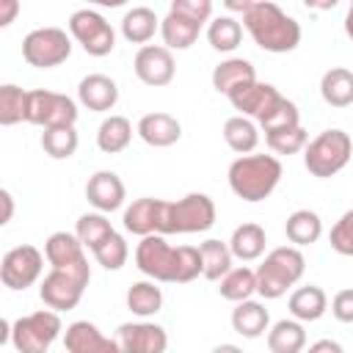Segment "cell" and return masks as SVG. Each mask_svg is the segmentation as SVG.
I'll return each mask as SVG.
<instances>
[{"label":"cell","mask_w":353,"mask_h":353,"mask_svg":"<svg viewBox=\"0 0 353 353\" xmlns=\"http://www.w3.org/2000/svg\"><path fill=\"white\" fill-rule=\"evenodd\" d=\"M135 265L152 281L188 284L204 276V259L196 245H168L163 234L141 237L135 248Z\"/></svg>","instance_id":"obj_1"},{"label":"cell","mask_w":353,"mask_h":353,"mask_svg":"<svg viewBox=\"0 0 353 353\" xmlns=\"http://www.w3.org/2000/svg\"><path fill=\"white\" fill-rule=\"evenodd\" d=\"M243 28L265 52H292L301 44V25L270 0H248Z\"/></svg>","instance_id":"obj_2"},{"label":"cell","mask_w":353,"mask_h":353,"mask_svg":"<svg viewBox=\"0 0 353 353\" xmlns=\"http://www.w3.org/2000/svg\"><path fill=\"white\" fill-rule=\"evenodd\" d=\"M215 223V201L207 193H188L176 201L157 199L154 234H193L207 232Z\"/></svg>","instance_id":"obj_3"},{"label":"cell","mask_w":353,"mask_h":353,"mask_svg":"<svg viewBox=\"0 0 353 353\" xmlns=\"http://www.w3.org/2000/svg\"><path fill=\"white\" fill-rule=\"evenodd\" d=\"M281 163L273 154H243L229 165V188L243 201H265L281 182Z\"/></svg>","instance_id":"obj_4"},{"label":"cell","mask_w":353,"mask_h":353,"mask_svg":"<svg viewBox=\"0 0 353 353\" xmlns=\"http://www.w3.org/2000/svg\"><path fill=\"white\" fill-rule=\"evenodd\" d=\"M306 270V259L295 245H279L273 248L265 262L256 268V292L265 301L281 298L295 281H301Z\"/></svg>","instance_id":"obj_5"},{"label":"cell","mask_w":353,"mask_h":353,"mask_svg":"<svg viewBox=\"0 0 353 353\" xmlns=\"http://www.w3.org/2000/svg\"><path fill=\"white\" fill-rule=\"evenodd\" d=\"M353 154V138L345 130H325L320 132L314 141L306 143L303 149V165L312 176L317 179H328L334 174H339Z\"/></svg>","instance_id":"obj_6"},{"label":"cell","mask_w":353,"mask_h":353,"mask_svg":"<svg viewBox=\"0 0 353 353\" xmlns=\"http://www.w3.org/2000/svg\"><path fill=\"white\" fill-rule=\"evenodd\" d=\"M88 281H91V265L52 268L44 276L41 287H39V298L52 312H69V309H74L80 303Z\"/></svg>","instance_id":"obj_7"},{"label":"cell","mask_w":353,"mask_h":353,"mask_svg":"<svg viewBox=\"0 0 353 353\" xmlns=\"http://www.w3.org/2000/svg\"><path fill=\"white\" fill-rule=\"evenodd\" d=\"M61 331L63 325H61L58 312L39 309L11 323V345L19 353H47L52 342L61 336Z\"/></svg>","instance_id":"obj_8"},{"label":"cell","mask_w":353,"mask_h":353,"mask_svg":"<svg viewBox=\"0 0 353 353\" xmlns=\"http://www.w3.org/2000/svg\"><path fill=\"white\" fill-rule=\"evenodd\" d=\"M72 55V39L61 28H36L22 39V58L36 69L61 66Z\"/></svg>","instance_id":"obj_9"},{"label":"cell","mask_w":353,"mask_h":353,"mask_svg":"<svg viewBox=\"0 0 353 353\" xmlns=\"http://www.w3.org/2000/svg\"><path fill=\"white\" fill-rule=\"evenodd\" d=\"M25 121L39 124L44 130H52V127H74V121H77V105L66 94L36 88V91H28V116H25Z\"/></svg>","instance_id":"obj_10"},{"label":"cell","mask_w":353,"mask_h":353,"mask_svg":"<svg viewBox=\"0 0 353 353\" xmlns=\"http://www.w3.org/2000/svg\"><path fill=\"white\" fill-rule=\"evenodd\" d=\"M69 33L94 58H105L116 47V33L110 22L99 11H91V8H80L69 17Z\"/></svg>","instance_id":"obj_11"},{"label":"cell","mask_w":353,"mask_h":353,"mask_svg":"<svg viewBox=\"0 0 353 353\" xmlns=\"http://www.w3.org/2000/svg\"><path fill=\"white\" fill-rule=\"evenodd\" d=\"M44 254L36 245H17L11 251L3 254L0 262V281L8 290H28L39 281L41 270H44Z\"/></svg>","instance_id":"obj_12"},{"label":"cell","mask_w":353,"mask_h":353,"mask_svg":"<svg viewBox=\"0 0 353 353\" xmlns=\"http://www.w3.org/2000/svg\"><path fill=\"white\" fill-rule=\"evenodd\" d=\"M132 69L138 74L141 83L146 85H154V88H163L174 80L176 74V63H174V55L168 47H160V44H146L135 52V61H132Z\"/></svg>","instance_id":"obj_13"},{"label":"cell","mask_w":353,"mask_h":353,"mask_svg":"<svg viewBox=\"0 0 353 353\" xmlns=\"http://www.w3.org/2000/svg\"><path fill=\"white\" fill-rule=\"evenodd\" d=\"M116 342L121 353H165L168 334L157 323H121L116 328Z\"/></svg>","instance_id":"obj_14"},{"label":"cell","mask_w":353,"mask_h":353,"mask_svg":"<svg viewBox=\"0 0 353 353\" xmlns=\"http://www.w3.org/2000/svg\"><path fill=\"white\" fill-rule=\"evenodd\" d=\"M66 353H121L116 336H105L94 323L77 320L63 331Z\"/></svg>","instance_id":"obj_15"},{"label":"cell","mask_w":353,"mask_h":353,"mask_svg":"<svg viewBox=\"0 0 353 353\" xmlns=\"http://www.w3.org/2000/svg\"><path fill=\"white\" fill-rule=\"evenodd\" d=\"M85 199H88L91 207H97V212H113L124 204L127 190H124V182L119 179V174L97 171L85 182Z\"/></svg>","instance_id":"obj_16"},{"label":"cell","mask_w":353,"mask_h":353,"mask_svg":"<svg viewBox=\"0 0 353 353\" xmlns=\"http://www.w3.org/2000/svg\"><path fill=\"white\" fill-rule=\"evenodd\" d=\"M279 97H281V94H279L276 85L254 80V83H245V85L234 88V91L229 94V102L234 105V110H240V116H245V119H248V116H251V119H259Z\"/></svg>","instance_id":"obj_17"},{"label":"cell","mask_w":353,"mask_h":353,"mask_svg":"<svg viewBox=\"0 0 353 353\" xmlns=\"http://www.w3.org/2000/svg\"><path fill=\"white\" fill-rule=\"evenodd\" d=\"M77 99H80L83 108H88L94 113H105V110H113V105L119 102V85L108 74L94 72V74H88V77L80 80Z\"/></svg>","instance_id":"obj_18"},{"label":"cell","mask_w":353,"mask_h":353,"mask_svg":"<svg viewBox=\"0 0 353 353\" xmlns=\"http://www.w3.org/2000/svg\"><path fill=\"white\" fill-rule=\"evenodd\" d=\"M138 135H141L143 143H149V146H154V149H165V146H174V143L182 138V127H179V121H176L171 113L154 110V113L141 116V121H138Z\"/></svg>","instance_id":"obj_19"},{"label":"cell","mask_w":353,"mask_h":353,"mask_svg":"<svg viewBox=\"0 0 353 353\" xmlns=\"http://www.w3.org/2000/svg\"><path fill=\"white\" fill-rule=\"evenodd\" d=\"M44 256L52 268H80L88 265L85 245L77 240V234L69 232H52L44 243Z\"/></svg>","instance_id":"obj_20"},{"label":"cell","mask_w":353,"mask_h":353,"mask_svg":"<svg viewBox=\"0 0 353 353\" xmlns=\"http://www.w3.org/2000/svg\"><path fill=\"white\" fill-rule=\"evenodd\" d=\"M254 80H256V69L245 58H226L212 69V88L218 94H226V97L234 88H240L245 83H254Z\"/></svg>","instance_id":"obj_21"},{"label":"cell","mask_w":353,"mask_h":353,"mask_svg":"<svg viewBox=\"0 0 353 353\" xmlns=\"http://www.w3.org/2000/svg\"><path fill=\"white\" fill-rule=\"evenodd\" d=\"M290 314L298 320V323H314L325 314L328 309V295L323 292V287L317 284H306V287H298L292 295H290Z\"/></svg>","instance_id":"obj_22"},{"label":"cell","mask_w":353,"mask_h":353,"mask_svg":"<svg viewBox=\"0 0 353 353\" xmlns=\"http://www.w3.org/2000/svg\"><path fill=\"white\" fill-rule=\"evenodd\" d=\"M270 325V314L265 309V303L259 301H243L232 309V328L234 334L245 336V339H256L268 331Z\"/></svg>","instance_id":"obj_23"},{"label":"cell","mask_w":353,"mask_h":353,"mask_svg":"<svg viewBox=\"0 0 353 353\" xmlns=\"http://www.w3.org/2000/svg\"><path fill=\"white\" fill-rule=\"evenodd\" d=\"M199 33H201V25L182 14L168 11L165 19H160V36L165 41L163 47H168V50H188L190 44H196Z\"/></svg>","instance_id":"obj_24"},{"label":"cell","mask_w":353,"mask_h":353,"mask_svg":"<svg viewBox=\"0 0 353 353\" xmlns=\"http://www.w3.org/2000/svg\"><path fill=\"white\" fill-rule=\"evenodd\" d=\"M265 229L259 223H240L232 237H229V248H232V256L240 259V262H254L265 254Z\"/></svg>","instance_id":"obj_25"},{"label":"cell","mask_w":353,"mask_h":353,"mask_svg":"<svg viewBox=\"0 0 353 353\" xmlns=\"http://www.w3.org/2000/svg\"><path fill=\"white\" fill-rule=\"evenodd\" d=\"M320 97L331 108L353 105V72L345 66H334L320 77Z\"/></svg>","instance_id":"obj_26"},{"label":"cell","mask_w":353,"mask_h":353,"mask_svg":"<svg viewBox=\"0 0 353 353\" xmlns=\"http://www.w3.org/2000/svg\"><path fill=\"white\" fill-rule=\"evenodd\" d=\"M157 28H160V19L146 6H135L121 17V36L127 41H132V44H143L146 47V41L157 33Z\"/></svg>","instance_id":"obj_27"},{"label":"cell","mask_w":353,"mask_h":353,"mask_svg":"<svg viewBox=\"0 0 353 353\" xmlns=\"http://www.w3.org/2000/svg\"><path fill=\"white\" fill-rule=\"evenodd\" d=\"M284 234L295 248L298 245H312L323 234V221L314 210H295L284 223Z\"/></svg>","instance_id":"obj_28"},{"label":"cell","mask_w":353,"mask_h":353,"mask_svg":"<svg viewBox=\"0 0 353 353\" xmlns=\"http://www.w3.org/2000/svg\"><path fill=\"white\" fill-rule=\"evenodd\" d=\"M268 347L270 353H303L306 347V331L298 320H279L268 331Z\"/></svg>","instance_id":"obj_29"},{"label":"cell","mask_w":353,"mask_h":353,"mask_svg":"<svg viewBox=\"0 0 353 353\" xmlns=\"http://www.w3.org/2000/svg\"><path fill=\"white\" fill-rule=\"evenodd\" d=\"M132 141V124L124 116H108L97 130V146L105 154H119Z\"/></svg>","instance_id":"obj_30"},{"label":"cell","mask_w":353,"mask_h":353,"mask_svg":"<svg viewBox=\"0 0 353 353\" xmlns=\"http://www.w3.org/2000/svg\"><path fill=\"white\" fill-rule=\"evenodd\" d=\"M223 138H226L229 149L243 157V154H251V152L256 149V143H259V130H256V124H254L251 119H245V116H232V119H226V124H223Z\"/></svg>","instance_id":"obj_31"},{"label":"cell","mask_w":353,"mask_h":353,"mask_svg":"<svg viewBox=\"0 0 353 353\" xmlns=\"http://www.w3.org/2000/svg\"><path fill=\"white\" fill-rule=\"evenodd\" d=\"M221 298L232 301V303H243V301H251V295L256 292V270L251 268H232L223 279H221V287H218Z\"/></svg>","instance_id":"obj_32"},{"label":"cell","mask_w":353,"mask_h":353,"mask_svg":"<svg viewBox=\"0 0 353 353\" xmlns=\"http://www.w3.org/2000/svg\"><path fill=\"white\" fill-rule=\"evenodd\" d=\"M201 259H204V279L207 281H221L232 270V248L223 240H204L199 245Z\"/></svg>","instance_id":"obj_33"},{"label":"cell","mask_w":353,"mask_h":353,"mask_svg":"<svg viewBox=\"0 0 353 353\" xmlns=\"http://www.w3.org/2000/svg\"><path fill=\"white\" fill-rule=\"evenodd\" d=\"M207 41L218 52H232L243 41V25L229 14L226 17H215L210 22V28H207Z\"/></svg>","instance_id":"obj_34"},{"label":"cell","mask_w":353,"mask_h":353,"mask_svg":"<svg viewBox=\"0 0 353 353\" xmlns=\"http://www.w3.org/2000/svg\"><path fill=\"white\" fill-rule=\"evenodd\" d=\"M163 306V292L154 281H135L127 290V309L138 317H152Z\"/></svg>","instance_id":"obj_35"},{"label":"cell","mask_w":353,"mask_h":353,"mask_svg":"<svg viewBox=\"0 0 353 353\" xmlns=\"http://www.w3.org/2000/svg\"><path fill=\"white\" fill-rule=\"evenodd\" d=\"M259 127L268 132H279V130H292V127H301V113L295 108V102H290L287 97H279L259 119Z\"/></svg>","instance_id":"obj_36"},{"label":"cell","mask_w":353,"mask_h":353,"mask_svg":"<svg viewBox=\"0 0 353 353\" xmlns=\"http://www.w3.org/2000/svg\"><path fill=\"white\" fill-rule=\"evenodd\" d=\"M154 207H157V199L152 196H143V199H135L127 210H124V229L138 234V237H149L154 234Z\"/></svg>","instance_id":"obj_37"},{"label":"cell","mask_w":353,"mask_h":353,"mask_svg":"<svg viewBox=\"0 0 353 353\" xmlns=\"http://www.w3.org/2000/svg\"><path fill=\"white\" fill-rule=\"evenodd\" d=\"M116 229L110 226V221L105 218V212H85L77 218V226H74V234L77 240L85 245V248H99Z\"/></svg>","instance_id":"obj_38"},{"label":"cell","mask_w":353,"mask_h":353,"mask_svg":"<svg viewBox=\"0 0 353 353\" xmlns=\"http://www.w3.org/2000/svg\"><path fill=\"white\" fill-rule=\"evenodd\" d=\"M25 116H28V91H22L14 83L0 85V124L14 127L25 121Z\"/></svg>","instance_id":"obj_39"},{"label":"cell","mask_w":353,"mask_h":353,"mask_svg":"<svg viewBox=\"0 0 353 353\" xmlns=\"http://www.w3.org/2000/svg\"><path fill=\"white\" fill-rule=\"evenodd\" d=\"M77 132L74 127H52L41 132V149L52 157V160H69L77 152Z\"/></svg>","instance_id":"obj_40"},{"label":"cell","mask_w":353,"mask_h":353,"mask_svg":"<svg viewBox=\"0 0 353 353\" xmlns=\"http://www.w3.org/2000/svg\"><path fill=\"white\" fill-rule=\"evenodd\" d=\"M127 256H130V248H127V240H124L119 232H113L99 248H94V259H97L105 270H119V268H124Z\"/></svg>","instance_id":"obj_41"},{"label":"cell","mask_w":353,"mask_h":353,"mask_svg":"<svg viewBox=\"0 0 353 353\" xmlns=\"http://www.w3.org/2000/svg\"><path fill=\"white\" fill-rule=\"evenodd\" d=\"M268 146L276 152V154H298L301 149H306L309 143V135L303 127H292V130H279V132H268L265 135Z\"/></svg>","instance_id":"obj_42"},{"label":"cell","mask_w":353,"mask_h":353,"mask_svg":"<svg viewBox=\"0 0 353 353\" xmlns=\"http://www.w3.org/2000/svg\"><path fill=\"white\" fill-rule=\"evenodd\" d=\"M331 248L342 256H353V210L342 212V218L331 226Z\"/></svg>","instance_id":"obj_43"},{"label":"cell","mask_w":353,"mask_h":353,"mask_svg":"<svg viewBox=\"0 0 353 353\" xmlns=\"http://www.w3.org/2000/svg\"><path fill=\"white\" fill-rule=\"evenodd\" d=\"M168 11L182 14V17L193 19V22H199V25H204L210 19V14H212V3L210 0H174L168 6Z\"/></svg>","instance_id":"obj_44"},{"label":"cell","mask_w":353,"mask_h":353,"mask_svg":"<svg viewBox=\"0 0 353 353\" xmlns=\"http://www.w3.org/2000/svg\"><path fill=\"white\" fill-rule=\"evenodd\" d=\"M331 314L339 323H353V290H339L331 301Z\"/></svg>","instance_id":"obj_45"},{"label":"cell","mask_w":353,"mask_h":353,"mask_svg":"<svg viewBox=\"0 0 353 353\" xmlns=\"http://www.w3.org/2000/svg\"><path fill=\"white\" fill-rule=\"evenodd\" d=\"M17 11H19L17 0H3L0 3V28H8L14 22V17H17Z\"/></svg>","instance_id":"obj_46"},{"label":"cell","mask_w":353,"mask_h":353,"mask_svg":"<svg viewBox=\"0 0 353 353\" xmlns=\"http://www.w3.org/2000/svg\"><path fill=\"white\" fill-rule=\"evenodd\" d=\"M306 353H345V350H342V345L334 342V339H317L314 345H309Z\"/></svg>","instance_id":"obj_47"},{"label":"cell","mask_w":353,"mask_h":353,"mask_svg":"<svg viewBox=\"0 0 353 353\" xmlns=\"http://www.w3.org/2000/svg\"><path fill=\"white\" fill-rule=\"evenodd\" d=\"M0 204H3V215H0V223L6 226L8 221H11V215H14V199H11V193L3 188L0 190Z\"/></svg>","instance_id":"obj_48"},{"label":"cell","mask_w":353,"mask_h":353,"mask_svg":"<svg viewBox=\"0 0 353 353\" xmlns=\"http://www.w3.org/2000/svg\"><path fill=\"white\" fill-rule=\"evenodd\" d=\"M210 353H243V347H237V345H232V342H223V345H215Z\"/></svg>","instance_id":"obj_49"},{"label":"cell","mask_w":353,"mask_h":353,"mask_svg":"<svg viewBox=\"0 0 353 353\" xmlns=\"http://www.w3.org/2000/svg\"><path fill=\"white\" fill-rule=\"evenodd\" d=\"M345 33L353 39V3H350V8H347V14H345Z\"/></svg>","instance_id":"obj_50"}]
</instances>
